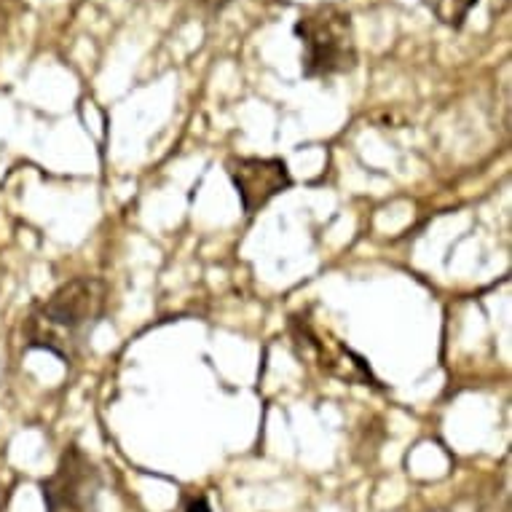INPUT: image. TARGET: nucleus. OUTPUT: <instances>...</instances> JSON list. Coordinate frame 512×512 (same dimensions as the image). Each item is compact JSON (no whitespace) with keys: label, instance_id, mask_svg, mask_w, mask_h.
Returning a JSON list of instances; mask_svg holds the SVG:
<instances>
[{"label":"nucleus","instance_id":"obj_1","mask_svg":"<svg viewBox=\"0 0 512 512\" xmlns=\"http://www.w3.org/2000/svg\"><path fill=\"white\" fill-rule=\"evenodd\" d=\"M110 287L100 277H76L59 285L25 319L27 349H41L57 360L81 357L94 328L108 314Z\"/></svg>","mask_w":512,"mask_h":512},{"label":"nucleus","instance_id":"obj_2","mask_svg":"<svg viewBox=\"0 0 512 512\" xmlns=\"http://www.w3.org/2000/svg\"><path fill=\"white\" fill-rule=\"evenodd\" d=\"M295 35L303 46V76L333 78L357 68V41H354L352 14L341 6H317L301 14Z\"/></svg>","mask_w":512,"mask_h":512},{"label":"nucleus","instance_id":"obj_3","mask_svg":"<svg viewBox=\"0 0 512 512\" xmlns=\"http://www.w3.org/2000/svg\"><path fill=\"white\" fill-rule=\"evenodd\" d=\"M102 486V470L92 456L76 443L59 456L57 470L41 480L46 512H97Z\"/></svg>","mask_w":512,"mask_h":512},{"label":"nucleus","instance_id":"obj_4","mask_svg":"<svg viewBox=\"0 0 512 512\" xmlns=\"http://www.w3.org/2000/svg\"><path fill=\"white\" fill-rule=\"evenodd\" d=\"M293 338L298 346H306L317 362L322 373L333 378H341L344 384H365V387H378V378L373 376L368 360L354 352L346 341L336 338L328 328H319L311 319H293Z\"/></svg>","mask_w":512,"mask_h":512},{"label":"nucleus","instance_id":"obj_5","mask_svg":"<svg viewBox=\"0 0 512 512\" xmlns=\"http://www.w3.org/2000/svg\"><path fill=\"white\" fill-rule=\"evenodd\" d=\"M226 172L234 183L239 202L247 218L258 215V212L277 199L279 194L290 191L293 175L287 167L285 159H261V156H231L226 161Z\"/></svg>","mask_w":512,"mask_h":512},{"label":"nucleus","instance_id":"obj_6","mask_svg":"<svg viewBox=\"0 0 512 512\" xmlns=\"http://www.w3.org/2000/svg\"><path fill=\"white\" fill-rule=\"evenodd\" d=\"M478 6V0H432L437 19L448 27H462L467 14Z\"/></svg>","mask_w":512,"mask_h":512},{"label":"nucleus","instance_id":"obj_7","mask_svg":"<svg viewBox=\"0 0 512 512\" xmlns=\"http://www.w3.org/2000/svg\"><path fill=\"white\" fill-rule=\"evenodd\" d=\"M185 512H212L210 502H207V496H191L188 502H185Z\"/></svg>","mask_w":512,"mask_h":512},{"label":"nucleus","instance_id":"obj_8","mask_svg":"<svg viewBox=\"0 0 512 512\" xmlns=\"http://www.w3.org/2000/svg\"><path fill=\"white\" fill-rule=\"evenodd\" d=\"M199 3H204V6H210V9H223V6H228V3H234V0H199Z\"/></svg>","mask_w":512,"mask_h":512}]
</instances>
